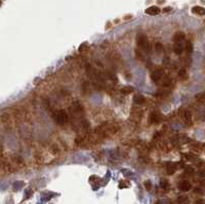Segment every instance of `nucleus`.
I'll return each mask as SVG.
<instances>
[{
	"instance_id": "nucleus-1",
	"label": "nucleus",
	"mask_w": 205,
	"mask_h": 204,
	"mask_svg": "<svg viewBox=\"0 0 205 204\" xmlns=\"http://www.w3.org/2000/svg\"><path fill=\"white\" fill-rule=\"evenodd\" d=\"M56 121L58 124L64 125L68 122V114L65 110H59L56 115Z\"/></svg>"
},
{
	"instance_id": "nucleus-2",
	"label": "nucleus",
	"mask_w": 205,
	"mask_h": 204,
	"mask_svg": "<svg viewBox=\"0 0 205 204\" xmlns=\"http://www.w3.org/2000/svg\"><path fill=\"white\" fill-rule=\"evenodd\" d=\"M136 43L138 45L141 47V48L145 49V50H148L149 49V42H148V38H147L146 35L141 34V35L138 36L136 38Z\"/></svg>"
},
{
	"instance_id": "nucleus-3",
	"label": "nucleus",
	"mask_w": 205,
	"mask_h": 204,
	"mask_svg": "<svg viewBox=\"0 0 205 204\" xmlns=\"http://www.w3.org/2000/svg\"><path fill=\"white\" fill-rule=\"evenodd\" d=\"M162 76H163V70L160 69V68H158V69L154 70L153 72H152L151 74V79L153 80L155 83H157V82L159 81V80L161 79Z\"/></svg>"
},
{
	"instance_id": "nucleus-4",
	"label": "nucleus",
	"mask_w": 205,
	"mask_h": 204,
	"mask_svg": "<svg viewBox=\"0 0 205 204\" xmlns=\"http://www.w3.org/2000/svg\"><path fill=\"white\" fill-rule=\"evenodd\" d=\"M191 188H192V186H191V184H190V181H183L179 184V189L183 192L190 191Z\"/></svg>"
},
{
	"instance_id": "nucleus-5",
	"label": "nucleus",
	"mask_w": 205,
	"mask_h": 204,
	"mask_svg": "<svg viewBox=\"0 0 205 204\" xmlns=\"http://www.w3.org/2000/svg\"><path fill=\"white\" fill-rule=\"evenodd\" d=\"M160 8L158 7V6H155V5H153V6H150V7H148L146 9V13L149 15H157L160 13Z\"/></svg>"
},
{
	"instance_id": "nucleus-6",
	"label": "nucleus",
	"mask_w": 205,
	"mask_h": 204,
	"mask_svg": "<svg viewBox=\"0 0 205 204\" xmlns=\"http://www.w3.org/2000/svg\"><path fill=\"white\" fill-rule=\"evenodd\" d=\"M184 38H186V35L184 32H177L173 36V41L175 43H182V41L184 40Z\"/></svg>"
},
{
	"instance_id": "nucleus-7",
	"label": "nucleus",
	"mask_w": 205,
	"mask_h": 204,
	"mask_svg": "<svg viewBox=\"0 0 205 204\" xmlns=\"http://www.w3.org/2000/svg\"><path fill=\"white\" fill-rule=\"evenodd\" d=\"M192 13H196L198 15H205V9L202 6H194L192 8Z\"/></svg>"
},
{
	"instance_id": "nucleus-8",
	"label": "nucleus",
	"mask_w": 205,
	"mask_h": 204,
	"mask_svg": "<svg viewBox=\"0 0 205 204\" xmlns=\"http://www.w3.org/2000/svg\"><path fill=\"white\" fill-rule=\"evenodd\" d=\"M166 170L168 174H173L177 170V164L174 163H167L166 165Z\"/></svg>"
},
{
	"instance_id": "nucleus-9",
	"label": "nucleus",
	"mask_w": 205,
	"mask_h": 204,
	"mask_svg": "<svg viewBox=\"0 0 205 204\" xmlns=\"http://www.w3.org/2000/svg\"><path fill=\"white\" fill-rule=\"evenodd\" d=\"M173 50L175 54H182L183 51H184V46H183L182 43H174Z\"/></svg>"
},
{
	"instance_id": "nucleus-10",
	"label": "nucleus",
	"mask_w": 205,
	"mask_h": 204,
	"mask_svg": "<svg viewBox=\"0 0 205 204\" xmlns=\"http://www.w3.org/2000/svg\"><path fill=\"white\" fill-rule=\"evenodd\" d=\"M133 101L136 105H144L146 103V97H144L143 95H136Z\"/></svg>"
},
{
	"instance_id": "nucleus-11",
	"label": "nucleus",
	"mask_w": 205,
	"mask_h": 204,
	"mask_svg": "<svg viewBox=\"0 0 205 204\" xmlns=\"http://www.w3.org/2000/svg\"><path fill=\"white\" fill-rule=\"evenodd\" d=\"M159 120H160V117H159V115L157 114V113H155V112L151 113V115H150V122L151 123H158Z\"/></svg>"
},
{
	"instance_id": "nucleus-12",
	"label": "nucleus",
	"mask_w": 205,
	"mask_h": 204,
	"mask_svg": "<svg viewBox=\"0 0 205 204\" xmlns=\"http://www.w3.org/2000/svg\"><path fill=\"white\" fill-rule=\"evenodd\" d=\"M184 49L187 51V54H192L193 52V44L191 41H187L186 46H184Z\"/></svg>"
},
{
	"instance_id": "nucleus-13",
	"label": "nucleus",
	"mask_w": 205,
	"mask_h": 204,
	"mask_svg": "<svg viewBox=\"0 0 205 204\" xmlns=\"http://www.w3.org/2000/svg\"><path fill=\"white\" fill-rule=\"evenodd\" d=\"M189 199H188L187 196H179L177 198V203L179 204H188Z\"/></svg>"
},
{
	"instance_id": "nucleus-14",
	"label": "nucleus",
	"mask_w": 205,
	"mask_h": 204,
	"mask_svg": "<svg viewBox=\"0 0 205 204\" xmlns=\"http://www.w3.org/2000/svg\"><path fill=\"white\" fill-rule=\"evenodd\" d=\"M184 118L188 123H191V120H192V114H191V112L186 111V112L184 113Z\"/></svg>"
},
{
	"instance_id": "nucleus-15",
	"label": "nucleus",
	"mask_w": 205,
	"mask_h": 204,
	"mask_svg": "<svg viewBox=\"0 0 205 204\" xmlns=\"http://www.w3.org/2000/svg\"><path fill=\"white\" fill-rule=\"evenodd\" d=\"M179 77L182 78V79H186L187 78V71L186 69H181L179 71Z\"/></svg>"
},
{
	"instance_id": "nucleus-16",
	"label": "nucleus",
	"mask_w": 205,
	"mask_h": 204,
	"mask_svg": "<svg viewBox=\"0 0 205 204\" xmlns=\"http://www.w3.org/2000/svg\"><path fill=\"white\" fill-rule=\"evenodd\" d=\"M132 87H124L123 89H121V92H122L123 95H129L132 92Z\"/></svg>"
},
{
	"instance_id": "nucleus-17",
	"label": "nucleus",
	"mask_w": 205,
	"mask_h": 204,
	"mask_svg": "<svg viewBox=\"0 0 205 204\" xmlns=\"http://www.w3.org/2000/svg\"><path fill=\"white\" fill-rule=\"evenodd\" d=\"M155 50H156L157 52H162V51H163V45H162L160 42H157V43L155 44Z\"/></svg>"
},
{
	"instance_id": "nucleus-18",
	"label": "nucleus",
	"mask_w": 205,
	"mask_h": 204,
	"mask_svg": "<svg viewBox=\"0 0 205 204\" xmlns=\"http://www.w3.org/2000/svg\"><path fill=\"white\" fill-rule=\"evenodd\" d=\"M160 186H161L163 189H167V188L169 187V184H168V181H167L166 179H162L161 181H160Z\"/></svg>"
},
{
	"instance_id": "nucleus-19",
	"label": "nucleus",
	"mask_w": 205,
	"mask_h": 204,
	"mask_svg": "<svg viewBox=\"0 0 205 204\" xmlns=\"http://www.w3.org/2000/svg\"><path fill=\"white\" fill-rule=\"evenodd\" d=\"M171 83V78H169V77H166L165 80L163 81V86H169Z\"/></svg>"
},
{
	"instance_id": "nucleus-20",
	"label": "nucleus",
	"mask_w": 205,
	"mask_h": 204,
	"mask_svg": "<svg viewBox=\"0 0 205 204\" xmlns=\"http://www.w3.org/2000/svg\"><path fill=\"white\" fill-rule=\"evenodd\" d=\"M197 100L200 101V102H202V103H205V95H204V93H202V95H197Z\"/></svg>"
},
{
	"instance_id": "nucleus-21",
	"label": "nucleus",
	"mask_w": 205,
	"mask_h": 204,
	"mask_svg": "<svg viewBox=\"0 0 205 204\" xmlns=\"http://www.w3.org/2000/svg\"><path fill=\"white\" fill-rule=\"evenodd\" d=\"M145 187L147 188V190H151V188H152V184H151V181H147L146 183H145Z\"/></svg>"
},
{
	"instance_id": "nucleus-22",
	"label": "nucleus",
	"mask_w": 205,
	"mask_h": 204,
	"mask_svg": "<svg viewBox=\"0 0 205 204\" xmlns=\"http://www.w3.org/2000/svg\"><path fill=\"white\" fill-rule=\"evenodd\" d=\"M193 171H194V169H193L192 167H187V168H186V174H192Z\"/></svg>"
},
{
	"instance_id": "nucleus-23",
	"label": "nucleus",
	"mask_w": 205,
	"mask_h": 204,
	"mask_svg": "<svg viewBox=\"0 0 205 204\" xmlns=\"http://www.w3.org/2000/svg\"><path fill=\"white\" fill-rule=\"evenodd\" d=\"M194 204H205V201L203 199H197L194 202Z\"/></svg>"
},
{
	"instance_id": "nucleus-24",
	"label": "nucleus",
	"mask_w": 205,
	"mask_h": 204,
	"mask_svg": "<svg viewBox=\"0 0 205 204\" xmlns=\"http://www.w3.org/2000/svg\"><path fill=\"white\" fill-rule=\"evenodd\" d=\"M194 192L195 193H197V194H203V191L201 189H195Z\"/></svg>"
},
{
	"instance_id": "nucleus-25",
	"label": "nucleus",
	"mask_w": 205,
	"mask_h": 204,
	"mask_svg": "<svg viewBox=\"0 0 205 204\" xmlns=\"http://www.w3.org/2000/svg\"><path fill=\"white\" fill-rule=\"evenodd\" d=\"M170 9H171V8H170V7H168V8H165V9L163 10V11H170Z\"/></svg>"
},
{
	"instance_id": "nucleus-26",
	"label": "nucleus",
	"mask_w": 205,
	"mask_h": 204,
	"mask_svg": "<svg viewBox=\"0 0 205 204\" xmlns=\"http://www.w3.org/2000/svg\"><path fill=\"white\" fill-rule=\"evenodd\" d=\"M0 5H1V2H0Z\"/></svg>"
},
{
	"instance_id": "nucleus-27",
	"label": "nucleus",
	"mask_w": 205,
	"mask_h": 204,
	"mask_svg": "<svg viewBox=\"0 0 205 204\" xmlns=\"http://www.w3.org/2000/svg\"><path fill=\"white\" fill-rule=\"evenodd\" d=\"M204 95H205V92H204Z\"/></svg>"
}]
</instances>
